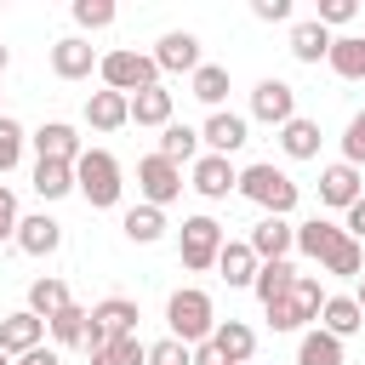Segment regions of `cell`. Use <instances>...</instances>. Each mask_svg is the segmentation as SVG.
I'll return each mask as SVG.
<instances>
[{"label": "cell", "instance_id": "1", "mask_svg": "<svg viewBox=\"0 0 365 365\" xmlns=\"http://www.w3.org/2000/svg\"><path fill=\"white\" fill-rule=\"evenodd\" d=\"M165 325H171L177 342L200 348V342H211V331H217V308H211V297H205L200 285H182V291H171V302H165Z\"/></svg>", "mask_w": 365, "mask_h": 365}, {"label": "cell", "instance_id": "2", "mask_svg": "<svg viewBox=\"0 0 365 365\" xmlns=\"http://www.w3.org/2000/svg\"><path fill=\"white\" fill-rule=\"evenodd\" d=\"M74 188L86 194V205L91 211H108V205H120V160L108 154V148H86L80 160H74Z\"/></svg>", "mask_w": 365, "mask_h": 365}, {"label": "cell", "instance_id": "3", "mask_svg": "<svg viewBox=\"0 0 365 365\" xmlns=\"http://www.w3.org/2000/svg\"><path fill=\"white\" fill-rule=\"evenodd\" d=\"M97 74H103V86H108V91H120V97H137V91L160 86V63H154L148 51H131V46L108 51V57L97 63Z\"/></svg>", "mask_w": 365, "mask_h": 365}, {"label": "cell", "instance_id": "4", "mask_svg": "<svg viewBox=\"0 0 365 365\" xmlns=\"http://www.w3.org/2000/svg\"><path fill=\"white\" fill-rule=\"evenodd\" d=\"M240 194H245L251 205H262L268 217H285V211L297 205V182H291L279 165H268V160H257V165L240 171Z\"/></svg>", "mask_w": 365, "mask_h": 365}, {"label": "cell", "instance_id": "5", "mask_svg": "<svg viewBox=\"0 0 365 365\" xmlns=\"http://www.w3.org/2000/svg\"><path fill=\"white\" fill-rule=\"evenodd\" d=\"M222 222L217 217H182V234H177V257H182V268H194V274H205V268H217V257H222Z\"/></svg>", "mask_w": 365, "mask_h": 365}, {"label": "cell", "instance_id": "6", "mask_svg": "<svg viewBox=\"0 0 365 365\" xmlns=\"http://www.w3.org/2000/svg\"><path fill=\"white\" fill-rule=\"evenodd\" d=\"M319 308H325L319 279H314V274H297V285H291L279 302H268V325H274V331H302L308 319H319Z\"/></svg>", "mask_w": 365, "mask_h": 365}, {"label": "cell", "instance_id": "7", "mask_svg": "<svg viewBox=\"0 0 365 365\" xmlns=\"http://www.w3.org/2000/svg\"><path fill=\"white\" fill-rule=\"evenodd\" d=\"M137 188H143V205L165 211L182 194V165H171L165 154H148V160H137Z\"/></svg>", "mask_w": 365, "mask_h": 365}, {"label": "cell", "instance_id": "8", "mask_svg": "<svg viewBox=\"0 0 365 365\" xmlns=\"http://www.w3.org/2000/svg\"><path fill=\"white\" fill-rule=\"evenodd\" d=\"M251 114L268 120V125H291L297 120V91L285 80H257L251 86Z\"/></svg>", "mask_w": 365, "mask_h": 365}, {"label": "cell", "instance_id": "9", "mask_svg": "<svg viewBox=\"0 0 365 365\" xmlns=\"http://www.w3.org/2000/svg\"><path fill=\"white\" fill-rule=\"evenodd\" d=\"M154 63H160V74H194L205 57H200V40H194L188 29H171V34H160Z\"/></svg>", "mask_w": 365, "mask_h": 365}, {"label": "cell", "instance_id": "10", "mask_svg": "<svg viewBox=\"0 0 365 365\" xmlns=\"http://www.w3.org/2000/svg\"><path fill=\"white\" fill-rule=\"evenodd\" d=\"M97 63H103V57H97V46H91V40H80V34H63V40L51 46V74H57V80H86Z\"/></svg>", "mask_w": 365, "mask_h": 365}, {"label": "cell", "instance_id": "11", "mask_svg": "<svg viewBox=\"0 0 365 365\" xmlns=\"http://www.w3.org/2000/svg\"><path fill=\"white\" fill-rule=\"evenodd\" d=\"M40 342H46V319H40V314L17 308V314L0 319V354H17V359H23V354H34Z\"/></svg>", "mask_w": 365, "mask_h": 365}, {"label": "cell", "instance_id": "12", "mask_svg": "<svg viewBox=\"0 0 365 365\" xmlns=\"http://www.w3.org/2000/svg\"><path fill=\"white\" fill-rule=\"evenodd\" d=\"M200 200H228V188H240V171L222 160V154H200L194 160V182H188Z\"/></svg>", "mask_w": 365, "mask_h": 365}, {"label": "cell", "instance_id": "13", "mask_svg": "<svg viewBox=\"0 0 365 365\" xmlns=\"http://www.w3.org/2000/svg\"><path fill=\"white\" fill-rule=\"evenodd\" d=\"M200 143H205L211 154H222V160H228L234 148H245V143H251V131H245V120H240V114L217 108V114H211V120L200 125Z\"/></svg>", "mask_w": 365, "mask_h": 365}, {"label": "cell", "instance_id": "14", "mask_svg": "<svg viewBox=\"0 0 365 365\" xmlns=\"http://www.w3.org/2000/svg\"><path fill=\"white\" fill-rule=\"evenodd\" d=\"M29 143H34V154H40V160H68V165H74V160L86 154V148H80V131H74V125H63V120H46Z\"/></svg>", "mask_w": 365, "mask_h": 365}, {"label": "cell", "instance_id": "15", "mask_svg": "<svg viewBox=\"0 0 365 365\" xmlns=\"http://www.w3.org/2000/svg\"><path fill=\"white\" fill-rule=\"evenodd\" d=\"M57 245H63V222H57V217L34 211V217L17 222V251H29V257H51Z\"/></svg>", "mask_w": 365, "mask_h": 365}, {"label": "cell", "instance_id": "16", "mask_svg": "<svg viewBox=\"0 0 365 365\" xmlns=\"http://www.w3.org/2000/svg\"><path fill=\"white\" fill-rule=\"evenodd\" d=\"M251 251H257V262H279L285 251H297V228L285 217H262L251 228Z\"/></svg>", "mask_w": 365, "mask_h": 365}, {"label": "cell", "instance_id": "17", "mask_svg": "<svg viewBox=\"0 0 365 365\" xmlns=\"http://www.w3.org/2000/svg\"><path fill=\"white\" fill-rule=\"evenodd\" d=\"M211 348H217L228 365H251V354H257V331H251L245 319H217Z\"/></svg>", "mask_w": 365, "mask_h": 365}, {"label": "cell", "instance_id": "18", "mask_svg": "<svg viewBox=\"0 0 365 365\" xmlns=\"http://www.w3.org/2000/svg\"><path fill=\"white\" fill-rule=\"evenodd\" d=\"M86 120H91V131H120V125H131V97L103 86V91L86 97Z\"/></svg>", "mask_w": 365, "mask_h": 365}, {"label": "cell", "instance_id": "19", "mask_svg": "<svg viewBox=\"0 0 365 365\" xmlns=\"http://www.w3.org/2000/svg\"><path fill=\"white\" fill-rule=\"evenodd\" d=\"M359 200V165H348V160H336V165H325L319 171V205H354Z\"/></svg>", "mask_w": 365, "mask_h": 365}, {"label": "cell", "instance_id": "20", "mask_svg": "<svg viewBox=\"0 0 365 365\" xmlns=\"http://www.w3.org/2000/svg\"><path fill=\"white\" fill-rule=\"evenodd\" d=\"M257 251H251V240H228L222 245V257H217V274L228 279V285H257Z\"/></svg>", "mask_w": 365, "mask_h": 365}, {"label": "cell", "instance_id": "21", "mask_svg": "<svg viewBox=\"0 0 365 365\" xmlns=\"http://www.w3.org/2000/svg\"><path fill=\"white\" fill-rule=\"evenodd\" d=\"M331 40H336V34L308 17V23L291 29V57H297V63H319V57H331Z\"/></svg>", "mask_w": 365, "mask_h": 365}, {"label": "cell", "instance_id": "22", "mask_svg": "<svg viewBox=\"0 0 365 365\" xmlns=\"http://www.w3.org/2000/svg\"><path fill=\"white\" fill-rule=\"evenodd\" d=\"M348 228H336V222H325V217H314V222H302L297 228V251L302 257H314V262H325L331 251H336V240H342Z\"/></svg>", "mask_w": 365, "mask_h": 365}, {"label": "cell", "instance_id": "23", "mask_svg": "<svg viewBox=\"0 0 365 365\" xmlns=\"http://www.w3.org/2000/svg\"><path fill=\"white\" fill-rule=\"evenodd\" d=\"M325 63H331V74H342V80H365V34H336Z\"/></svg>", "mask_w": 365, "mask_h": 365}, {"label": "cell", "instance_id": "24", "mask_svg": "<svg viewBox=\"0 0 365 365\" xmlns=\"http://www.w3.org/2000/svg\"><path fill=\"white\" fill-rule=\"evenodd\" d=\"M34 194H40V200L74 194V165H68V160H34Z\"/></svg>", "mask_w": 365, "mask_h": 365}, {"label": "cell", "instance_id": "25", "mask_svg": "<svg viewBox=\"0 0 365 365\" xmlns=\"http://www.w3.org/2000/svg\"><path fill=\"white\" fill-rule=\"evenodd\" d=\"M120 228H125L131 245H154V240L165 234V211H160V205H131V211L120 217Z\"/></svg>", "mask_w": 365, "mask_h": 365}, {"label": "cell", "instance_id": "26", "mask_svg": "<svg viewBox=\"0 0 365 365\" xmlns=\"http://www.w3.org/2000/svg\"><path fill=\"white\" fill-rule=\"evenodd\" d=\"M359 325H365V314H359L354 297H325V308H319V331H331V336H354Z\"/></svg>", "mask_w": 365, "mask_h": 365}, {"label": "cell", "instance_id": "27", "mask_svg": "<svg viewBox=\"0 0 365 365\" xmlns=\"http://www.w3.org/2000/svg\"><path fill=\"white\" fill-rule=\"evenodd\" d=\"M131 120H137V125H160V131H165V125H171V91H165V86L137 91V97H131Z\"/></svg>", "mask_w": 365, "mask_h": 365}, {"label": "cell", "instance_id": "28", "mask_svg": "<svg viewBox=\"0 0 365 365\" xmlns=\"http://www.w3.org/2000/svg\"><path fill=\"white\" fill-rule=\"evenodd\" d=\"M154 154H165L171 165H182V160H200V131L194 125H182V120H171L165 131H160V148Z\"/></svg>", "mask_w": 365, "mask_h": 365}, {"label": "cell", "instance_id": "29", "mask_svg": "<svg viewBox=\"0 0 365 365\" xmlns=\"http://www.w3.org/2000/svg\"><path fill=\"white\" fill-rule=\"evenodd\" d=\"M279 148H285V160H314L319 154V125L297 114L291 125H279Z\"/></svg>", "mask_w": 365, "mask_h": 365}, {"label": "cell", "instance_id": "30", "mask_svg": "<svg viewBox=\"0 0 365 365\" xmlns=\"http://www.w3.org/2000/svg\"><path fill=\"white\" fill-rule=\"evenodd\" d=\"M291 285H297V268L279 257V262H262V268H257V285H251V291H257V297H262V308H268V302H279Z\"/></svg>", "mask_w": 365, "mask_h": 365}, {"label": "cell", "instance_id": "31", "mask_svg": "<svg viewBox=\"0 0 365 365\" xmlns=\"http://www.w3.org/2000/svg\"><path fill=\"white\" fill-rule=\"evenodd\" d=\"M68 302H74V297H68L63 279H34V285H29V314H40V319H57Z\"/></svg>", "mask_w": 365, "mask_h": 365}, {"label": "cell", "instance_id": "32", "mask_svg": "<svg viewBox=\"0 0 365 365\" xmlns=\"http://www.w3.org/2000/svg\"><path fill=\"white\" fill-rule=\"evenodd\" d=\"M86 325H91V314H86L80 302H68L57 319H46V331H51L57 348H80V342H86Z\"/></svg>", "mask_w": 365, "mask_h": 365}, {"label": "cell", "instance_id": "33", "mask_svg": "<svg viewBox=\"0 0 365 365\" xmlns=\"http://www.w3.org/2000/svg\"><path fill=\"white\" fill-rule=\"evenodd\" d=\"M297 365H342V336L308 331V336L297 342Z\"/></svg>", "mask_w": 365, "mask_h": 365}, {"label": "cell", "instance_id": "34", "mask_svg": "<svg viewBox=\"0 0 365 365\" xmlns=\"http://www.w3.org/2000/svg\"><path fill=\"white\" fill-rule=\"evenodd\" d=\"M194 97L217 114L222 97H228V68H222V63H200V68H194Z\"/></svg>", "mask_w": 365, "mask_h": 365}, {"label": "cell", "instance_id": "35", "mask_svg": "<svg viewBox=\"0 0 365 365\" xmlns=\"http://www.w3.org/2000/svg\"><path fill=\"white\" fill-rule=\"evenodd\" d=\"M319 268H325V274H342V279H359V274H365V251H359V240H354V234H342V240H336V251H331Z\"/></svg>", "mask_w": 365, "mask_h": 365}, {"label": "cell", "instance_id": "36", "mask_svg": "<svg viewBox=\"0 0 365 365\" xmlns=\"http://www.w3.org/2000/svg\"><path fill=\"white\" fill-rule=\"evenodd\" d=\"M91 365H148V348L137 336H114L103 354H91Z\"/></svg>", "mask_w": 365, "mask_h": 365}, {"label": "cell", "instance_id": "37", "mask_svg": "<svg viewBox=\"0 0 365 365\" xmlns=\"http://www.w3.org/2000/svg\"><path fill=\"white\" fill-rule=\"evenodd\" d=\"M23 143H29V131H23L11 114H0V177H6V171L23 160Z\"/></svg>", "mask_w": 365, "mask_h": 365}, {"label": "cell", "instance_id": "38", "mask_svg": "<svg viewBox=\"0 0 365 365\" xmlns=\"http://www.w3.org/2000/svg\"><path fill=\"white\" fill-rule=\"evenodd\" d=\"M148 365H194V348L177 336H160V342H148Z\"/></svg>", "mask_w": 365, "mask_h": 365}, {"label": "cell", "instance_id": "39", "mask_svg": "<svg viewBox=\"0 0 365 365\" xmlns=\"http://www.w3.org/2000/svg\"><path fill=\"white\" fill-rule=\"evenodd\" d=\"M74 23L80 29H108L114 23V0H74Z\"/></svg>", "mask_w": 365, "mask_h": 365}, {"label": "cell", "instance_id": "40", "mask_svg": "<svg viewBox=\"0 0 365 365\" xmlns=\"http://www.w3.org/2000/svg\"><path fill=\"white\" fill-rule=\"evenodd\" d=\"M354 17H359V0H319V11H314V23H325V29H342Z\"/></svg>", "mask_w": 365, "mask_h": 365}, {"label": "cell", "instance_id": "41", "mask_svg": "<svg viewBox=\"0 0 365 365\" xmlns=\"http://www.w3.org/2000/svg\"><path fill=\"white\" fill-rule=\"evenodd\" d=\"M342 160H348V165H365V114L348 120V131H342Z\"/></svg>", "mask_w": 365, "mask_h": 365}, {"label": "cell", "instance_id": "42", "mask_svg": "<svg viewBox=\"0 0 365 365\" xmlns=\"http://www.w3.org/2000/svg\"><path fill=\"white\" fill-rule=\"evenodd\" d=\"M17 222H23L17 217V194L0 182V240H17Z\"/></svg>", "mask_w": 365, "mask_h": 365}, {"label": "cell", "instance_id": "43", "mask_svg": "<svg viewBox=\"0 0 365 365\" xmlns=\"http://www.w3.org/2000/svg\"><path fill=\"white\" fill-rule=\"evenodd\" d=\"M251 11H257L262 23H285V17H291V0H251Z\"/></svg>", "mask_w": 365, "mask_h": 365}, {"label": "cell", "instance_id": "44", "mask_svg": "<svg viewBox=\"0 0 365 365\" xmlns=\"http://www.w3.org/2000/svg\"><path fill=\"white\" fill-rule=\"evenodd\" d=\"M348 234H354V240H365V194L348 205Z\"/></svg>", "mask_w": 365, "mask_h": 365}, {"label": "cell", "instance_id": "45", "mask_svg": "<svg viewBox=\"0 0 365 365\" xmlns=\"http://www.w3.org/2000/svg\"><path fill=\"white\" fill-rule=\"evenodd\" d=\"M17 365H63V354H57V348H46V342H40V348H34V354H23V359H17Z\"/></svg>", "mask_w": 365, "mask_h": 365}, {"label": "cell", "instance_id": "46", "mask_svg": "<svg viewBox=\"0 0 365 365\" xmlns=\"http://www.w3.org/2000/svg\"><path fill=\"white\" fill-rule=\"evenodd\" d=\"M194 365H228V359H222L211 342H200V348H194Z\"/></svg>", "mask_w": 365, "mask_h": 365}, {"label": "cell", "instance_id": "47", "mask_svg": "<svg viewBox=\"0 0 365 365\" xmlns=\"http://www.w3.org/2000/svg\"><path fill=\"white\" fill-rule=\"evenodd\" d=\"M354 302H359V314H365V274H359V291H354Z\"/></svg>", "mask_w": 365, "mask_h": 365}, {"label": "cell", "instance_id": "48", "mask_svg": "<svg viewBox=\"0 0 365 365\" xmlns=\"http://www.w3.org/2000/svg\"><path fill=\"white\" fill-rule=\"evenodd\" d=\"M6 63H11V51H6V46H0V74H6Z\"/></svg>", "mask_w": 365, "mask_h": 365}, {"label": "cell", "instance_id": "49", "mask_svg": "<svg viewBox=\"0 0 365 365\" xmlns=\"http://www.w3.org/2000/svg\"><path fill=\"white\" fill-rule=\"evenodd\" d=\"M0 365H11V354H0Z\"/></svg>", "mask_w": 365, "mask_h": 365}]
</instances>
